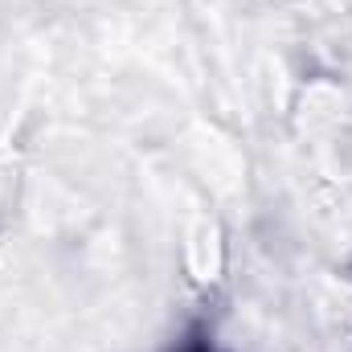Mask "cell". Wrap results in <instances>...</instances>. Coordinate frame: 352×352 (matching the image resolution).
Listing matches in <instances>:
<instances>
[{
	"label": "cell",
	"instance_id": "obj_1",
	"mask_svg": "<svg viewBox=\"0 0 352 352\" xmlns=\"http://www.w3.org/2000/svg\"><path fill=\"white\" fill-rule=\"evenodd\" d=\"M176 352H226V349H217L213 340H184Z\"/></svg>",
	"mask_w": 352,
	"mask_h": 352
}]
</instances>
